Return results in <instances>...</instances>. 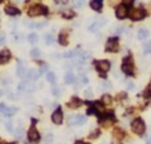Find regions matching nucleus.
I'll list each match as a JSON object with an SVG mask.
<instances>
[{
  "label": "nucleus",
  "instance_id": "1",
  "mask_svg": "<svg viewBox=\"0 0 151 144\" xmlns=\"http://www.w3.org/2000/svg\"><path fill=\"white\" fill-rule=\"evenodd\" d=\"M122 70L126 76L134 74V62L131 57H125L122 63Z\"/></svg>",
  "mask_w": 151,
  "mask_h": 144
},
{
  "label": "nucleus",
  "instance_id": "2",
  "mask_svg": "<svg viewBox=\"0 0 151 144\" xmlns=\"http://www.w3.org/2000/svg\"><path fill=\"white\" fill-rule=\"evenodd\" d=\"M131 128H132V131L137 135H143L144 131H145V124H144V121L142 118H137L132 122L131 124Z\"/></svg>",
  "mask_w": 151,
  "mask_h": 144
},
{
  "label": "nucleus",
  "instance_id": "3",
  "mask_svg": "<svg viewBox=\"0 0 151 144\" xmlns=\"http://www.w3.org/2000/svg\"><path fill=\"white\" fill-rule=\"evenodd\" d=\"M47 7L42 6V5H36L28 9V15L30 17H37V15H43L47 13Z\"/></svg>",
  "mask_w": 151,
  "mask_h": 144
},
{
  "label": "nucleus",
  "instance_id": "4",
  "mask_svg": "<svg viewBox=\"0 0 151 144\" xmlns=\"http://www.w3.org/2000/svg\"><path fill=\"white\" fill-rule=\"evenodd\" d=\"M145 15H146V12L144 9L136 8V9H132L131 13H130V19L134 21H138V20H142Z\"/></svg>",
  "mask_w": 151,
  "mask_h": 144
},
{
  "label": "nucleus",
  "instance_id": "5",
  "mask_svg": "<svg viewBox=\"0 0 151 144\" xmlns=\"http://www.w3.org/2000/svg\"><path fill=\"white\" fill-rule=\"evenodd\" d=\"M93 64L100 73H105L110 70V63L107 60H96Z\"/></svg>",
  "mask_w": 151,
  "mask_h": 144
},
{
  "label": "nucleus",
  "instance_id": "6",
  "mask_svg": "<svg viewBox=\"0 0 151 144\" xmlns=\"http://www.w3.org/2000/svg\"><path fill=\"white\" fill-rule=\"evenodd\" d=\"M119 49V45H118V38H110L106 43V51L109 52H117Z\"/></svg>",
  "mask_w": 151,
  "mask_h": 144
},
{
  "label": "nucleus",
  "instance_id": "7",
  "mask_svg": "<svg viewBox=\"0 0 151 144\" xmlns=\"http://www.w3.org/2000/svg\"><path fill=\"white\" fill-rule=\"evenodd\" d=\"M129 14V9H128V6L126 5H120L117 7L116 9V17L118 19H124L126 18Z\"/></svg>",
  "mask_w": 151,
  "mask_h": 144
},
{
  "label": "nucleus",
  "instance_id": "8",
  "mask_svg": "<svg viewBox=\"0 0 151 144\" xmlns=\"http://www.w3.org/2000/svg\"><path fill=\"white\" fill-rule=\"evenodd\" d=\"M40 138L39 132L37 131V129L34 127H31V129L28 130V139L31 142H38Z\"/></svg>",
  "mask_w": 151,
  "mask_h": 144
},
{
  "label": "nucleus",
  "instance_id": "9",
  "mask_svg": "<svg viewBox=\"0 0 151 144\" xmlns=\"http://www.w3.org/2000/svg\"><path fill=\"white\" fill-rule=\"evenodd\" d=\"M15 108H7L5 104H0V112H3L5 116H13L15 113Z\"/></svg>",
  "mask_w": 151,
  "mask_h": 144
},
{
  "label": "nucleus",
  "instance_id": "10",
  "mask_svg": "<svg viewBox=\"0 0 151 144\" xmlns=\"http://www.w3.org/2000/svg\"><path fill=\"white\" fill-rule=\"evenodd\" d=\"M52 121L54 124H62L63 123V112L60 109L56 110L52 115Z\"/></svg>",
  "mask_w": 151,
  "mask_h": 144
},
{
  "label": "nucleus",
  "instance_id": "11",
  "mask_svg": "<svg viewBox=\"0 0 151 144\" xmlns=\"http://www.w3.org/2000/svg\"><path fill=\"white\" fill-rule=\"evenodd\" d=\"M70 121H71L72 124L80 125V124H84L86 122V118H85V116H83V115H76V116H72L70 118Z\"/></svg>",
  "mask_w": 151,
  "mask_h": 144
},
{
  "label": "nucleus",
  "instance_id": "12",
  "mask_svg": "<svg viewBox=\"0 0 151 144\" xmlns=\"http://www.w3.org/2000/svg\"><path fill=\"white\" fill-rule=\"evenodd\" d=\"M17 74H18V77H20V78H24V77L27 74V70L21 62H19L17 65Z\"/></svg>",
  "mask_w": 151,
  "mask_h": 144
},
{
  "label": "nucleus",
  "instance_id": "13",
  "mask_svg": "<svg viewBox=\"0 0 151 144\" xmlns=\"http://www.w3.org/2000/svg\"><path fill=\"white\" fill-rule=\"evenodd\" d=\"M9 58H11V52H9L8 50H3L1 52H0V64H4V63H7L9 60Z\"/></svg>",
  "mask_w": 151,
  "mask_h": 144
},
{
  "label": "nucleus",
  "instance_id": "14",
  "mask_svg": "<svg viewBox=\"0 0 151 144\" xmlns=\"http://www.w3.org/2000/svg\"><path fill=\"white\" fill-rule=\"evenodd\" d=\"M90 6H91L92 9L97 12H100V9L103 7V0H91L90 1Z\"/></svg>",
  "mask_w": 151,
  "mask_h": 144
},
{
  "label": "nucleus",
  "instance_id": "15",
  "mask_svg": "<svg viewBox=\"0 0 151 144\" xmlns=\"http://www.w3.org/2000/svg\"><path fill=\"white\" fill-rule=\"evenodd\" d=\"M104 23H105V20H104V19H99V20L95 21V23H93L91 26H90V28H89V30L91 31V32H96V31H98V28H99L100 26H102Z\"/></svg>",
  "mask_w": 151,
  "mask_h": 144
},
{
  "label": "nucleus",
  "instance_id": "16",
  "mask_svg": "<svg viewBox=\"0 0 151 144\" xmlns=\"http://www.w3.org/2000/svg\"><path fill=\"white\" fill-rule=\"evenodd\" d=\"M82 100L80 99H78V98H72L71 100H70V103H68V106L70 108H72V109H76V108H79L80 105H82Z\"/></svg>",
  "mask_w": 151,
  "mask_h": 144
},
{
  "label": "nucleus",
  "instance_id": "17",
  "mask_svg": "<svg viewBox=\"0 0 151 144\" xmlns=\"http://www.w3.org/2000/svg\"><path fill=\"white\" fill-rule=\"evenodd\" d=\"M5 12L9 15H17V14H19V9L13 6H7V7H5Z\"/></svg>",
  "mask_w": 151,
  "mask_h": 144
},
{
  "label": "nucleus",
  "instance_id": "18",
  "mask_svg": "<svg viewBox=\"0 0 151 144\" xmlns=\"http://www.w3.org/2000/svg\"><path fill=\"white\" fill-rule=\"evenodd\" d=\"M149 37V31L145 30V28H140L138 31V39L139 40H144Z\"/></svg>",
  "mask_w": 151,
  "mask_h": 144
},
{
  "label": "nucleus",
  "instance_id": "19",
  "mask_svg": "<svg viewBox=\"0 0 151 144\" xmlns=\"http://www.w3.org/2000/svg\"><path fill=\"white\" fill-rule=\"evenodd\" d=\"M74 82H76V77H74V74L71 73V72L66 73V76H65V83H66V84H73Z\"/></svg>",
  "mask_w": 151,
  "mask_h": 144
},
{
  "label": "nucleus",
  "instance_id": "20",
  "mask_svg": "<svg viewBox=\"0 0 151 144\" xmlns=\"http://www.w3.org/2000/svg\"><path fill=\"white\" fill-rule=\"evenodd\" d=\"M39 76H40V72H38V71H36V70H30V71L27 72V77H28L30 79H33V80L38 79Z\"/></svg>",
  "mask_w": 151,
  "mask_h": 144
},
{
  "label": "nucleus",
  "instance_id": "21",
  "mask_svg": "<svg viewBox=\"0 0 151 144\" xmlns=\"http://www.w3.org/2000/svg\"><path fill=\"white\" fill-rule=\"evenodd\" d=\"M59 43L62 44L63 46H66L67 44H68V40H67V35L64 33V32H62L59 34Z\"/></svg>",
  "mask_w": 151,
  "mask_h": 144
},
{
  "label": "nucleus",
  "instance_id": "22",
  "mask_svg": "<svg viewBox=\"0 0 151 144\" xmlns=\"http://www.w3.org/2000/svg\"><path fill=\"white\" fill-rule=\"evenodd\" d=\"M62 15H63L64 18H66V19H71V18L74 17V12L71 11V9H67V11H64V12L62 13Z\"/></svg>",
  "mask_w": 151,
  "mask_h": 144
},
{
  "label": "nucleus",
  "instance_id": "23",
  "mask_svg": "<svg viewBox=\"0 0 151 144\" xmlns=\"http://www.w3.org/2000/svg\"><path fill=\"white\" fill-rule=\"evenodd\" d=\"M102 102H103V104H111L112 103L111 96H110V94H104L102 97Z\"/></svg>",
  "mask_w": 151,
  "mask_h": 144
},
{
  "label": "nucleus",
  "instance_id": "24",
  "mask_svg": "<svg viewBox=\"0 0 151 144\" xmlns=\"http://www.w3.org/2000/svg\"><path fill=\"white\" fill-rule=\"evenodd\" d=\"M28 42L31 43V44H36L38 42V34L36 33H31L28 35Z\"/></svg>",
  "mask_w": 151,
  "mask_h": 144
},
{
  "label": "nucleus",
  "instance_id": "25",
  "mask_svg": "<svg viewBox=\"0 0 151 144\" xmlns=\"http://www.w3.org/2000/svg\"><path fill=\"white\" fill-rule=\"evenodd\" d=\"M46 79H47V82H50V83H54V80H56V74H54L53 72H47Z\"/></svg>",
  "mask_w": 151,
  "mask_h": 144
},
{
  "label": "nucleus",
  "instance_id": "26",
  "mask_svg": "<svg viewBox=\"0 0 151 144\" xmlns=\"http://www.w3.org/2000/svg\"><path fill=\"white\" fill-rule=\"evenodd\" d=\"M30 54H31L32 58H39V57H40V51H39V49H32L31 52H30Z\"/></svg>",
  "mask_w": 151,
  "mask_h": 144
},
{
  "label": "nucleus",
  "instance_id": "27",
  "mask_svg": "<svg viewBox=\"0 0 151 144\" xmlns=\"http://www.w3.org/2000/svg\"><path fill=\"white\" fill-rule=\"evenodd\" d=\"M143 96L145 98H149V97H151V83L149 84V86L144 90V92H143Z\"/></svg>",
  "mask_w": 151,
  "mask_h": 144
},
{
  "label": "nucleus",
  "instance_id": "28",
  "mask_svg": "<svg viewBox=\"0 0 151 144\" xmlns=\"http://www.w3.org/2000/svg\"><path fill=\"white\" fill-rule=\"evenodd\" d=\"M53 40H54V39H53V35H52V34H46V35H45V42H46L47 45H51V44L53 43Z\"/></svg>",
  "mask_w": 151,
  "mask_h": 144
},
{
  "label": "nucleus",
  "instance_id": "29",
  "mask_svg": "<svg viewBox=\"0 0 151 144\" xmlns=\"http://www.w3.org/2000/svg\"><path fill=\"white\" fill-rule=\"evenodd\" d=\"M84 3H85V0H73V5L78 8L80 7H83L84 6Z\"/></svg>",
  "mask_w": 151,
  "mask_h": 144
},
{
  "label": "nucleus",
  "instance_id": "30",
  "mask_svg": "<svg viewBox=\"0 0 151 144\" xmlns=\"http://www.w3.org/2000/svg\"><path fill=\"white\" fill-rule=\"evenodd\" d=\"M14 136L18 137V138L21 137V136H23V129H21V128H17V129L14 130Z\"/></svg>",
  "mask_w": 151,
  "mask_h": 144
},
{
  "label": "nucleus",
  "instance_id": "31",
  "mask_svg": "<svg viewBox=\"0 0 151 144\" xmlns=\"http://www.w3.org/2000/svg\"><path fill=\"white\" fill-rule=\"evenodd\" d=\"M144 53H151V42L144 45Z\"/></svg>",
  "mask_w": 151,
  "mask_h": 144
},
{
  "label": "nucleus",
  "instance_id": "32",
  "mask_svg": "<svg viewBox=\"0 0 151 144\" xmlns=\"http://www.w3.org/2000/svg\"><path fill=\"white\" fill-rule=\"evenodd\" d=\"M113 135L116 136V137H118V138H123V136H124V133H123V131H120V130H115V132H113Z\"/></svg>",
  "mask_w": 151,
  "mask_h": 144
},
{
  "label": "nucleus",
  "instance_id": "33",
  "mask_svg": "<svg viewBox=\"0 0 151 144\" xmlns=\"http://www.w3.org/2000/svg\"><path fill=\"white\" fill-rule=\"evenodd\" d=\"M87 113H89V115H98V110H97L96 108H90V109L87 110Z\"/></svg>",
  "mask_w": 151,
  "mask_h": 144
},
{
  "label": "nucleus",
  "instance_id": "34",
  "mask_svg": "<svg viewBox=\"0 0 151 144\" xmlns=\"http://www.w3.org/2000/svg\"><path fill=\"white\" fill-rule=\"evenodd\" d=\"M52 92H53L54 96H57V97H59V96H60V90H59L58 88H56V86L52 89Z\"/></svg>",
  "mask_w": 151,
  "mask_h": 144
},
{
  "label": "nucleus",
  "instance_id": "35",
  "mask_svg": "<svg viewBox=\"0 0 151 144\" xmlns=\"http://www.w3.org/2000/svg\"><path fill=\"white\" fill-rule=\"evenodd\" d=\"M126 88H128L129 90H132V89H135V83H134V82H128Z\"/></svg>",
  "mask_w": 151,
  "mask_h": 144
},
{
  "label": "nucleus",
  "instance_id": "36",
  "mask_svg": "<svg viewBox=\"0 0 151 144\" xmlns=\"http://www.w3.org/2000/svg\"><path fill=\"white\" fill-rule=\"evenodd\" d=\"M102 88L103 89H110V88H111V85H110L109 82H103L102 83Z\"/></svg>",
  "mask_w": 151,
  "mask_h": 144
},
{
  "label": "nucleus",
  "instance_id": "37",
  "mask_svg": "<svg viewBox=\"0 0 151 144\" xmlns=\"http://www.w3.org/2000/svg\"><path fill=\"white\" fill-rule=\"evenodd\" d=\"M47 69H48L47 65H43L42 68H40V71H39V72H40V73H45V72L47 71Z\"/></svg>",
  "mask_w": 151,
  "mask_h": 144
},
{
  "label": "nucleus",
  "instance_id": "38",
  "mask_svg": "<svg viewBox=\"0 0 151 144\" xmlns=\"http://www.w3.org/2000/svg\"><path fill=\"white\" fill-rule=\"evenodd\" d=\"M123 3H124V5L130 6V5H132V4H134V0H123Z\"/></svg>",
  "mask_w": 151,
  "mask_h": 144
},
{
  "label": "nucleus",
  "instance_id": "39",
  "mask_svg": "<svg viewBox=\"0 0 151 144\" xmlns=\"http://www.w3.org/2000/svg\"><path fill=\"white\" fill-rule=\"evenodd\" d=\"M98 136H99V130H96V132H93V133H91V135H90V138L98 137Z\"/></svg>",
  "mask_w": 151,
  "mask_h": 144
},
{
  "label": "nucleus",
  "instance_id": "40",
  "mask_svg": "<svg viewBox=\"0 0 151 144\" xmlns=\"http://www.w3.org/2000/svg\"><path fill=\"white\" fill-rule=\"evenodd\" d=\"M6 129H7L8 131L12 130V123H11V122H7V123H6Z\"/></svg>",
  "mask_w": 151,
  "mask_h": 144
},
{
  "label": "nucleus",
  "instance_id": "41",
  "mask_svg": "<svg viewBox=\"0 0 151 144\" xmlns=\"http://www.w3.org/2000/svg\"><path fill=\"white\" fill-rule=\"evenodd\" d=\"M46 25V23H39V24H34V26L37 27V28H42V27H44Z\"/></svg>",
  "mask_w": 151,
  "mask_h": 144
},
{
  "label": "nucleus",
  "instance_id": "42",
  "mask_svg": "<svg viewBox=\"0 0 151 144\" xmlns=\"http://www.w3.org/2000/svg\"><path fill=\"white\" fill-rule=\"evenodd\" d=\"M5 43V35L4 34H0V45H3Z\"/></svg>",
  "mask_w": 151,
  "mask_h": 144
},
{
  "label": "nucleus",
  "instance_id": "43",
  "mask_svg": "<svg viewBox=\"0 0 151 144\" xmlns=\"http://www.w3.org/2000/svg\"><path fill=\"white\" fill-rule=\"evenodd\" d=\"M40 0H28L27 3H30V4H37V3H39Z\"/></svg>",
  "mask_w": 151,
  "mask_h": 144
},
{
  "label": "nucleus",
  "instance_id": "44",
  "mask_svg": "<svg viewBox=\"0 0 151 144\" xmlns=\"http://www.w3.org/2000/svg\"><path fill=\"white\" fill-rule=\"evenodd\" d=\"M87 82H89V79L86 78V77H83V78H82V83H83V84H86Z\"/></svg>",
  "mask_w": 151,
  "mask_h": 144
},
{
  "label": "nucleus",
  "instance_id": "45",
  "mask_svg": "<svg viewBox=\"0 0 151 144\" xmlns=\"http://www.w3.org/2000/svg\"><path fill=\"white\" fill-rule=\"evenodd\" d=\"M85 93H86V96H87V97H91V90H87V91H85Z\"/></svg>",
  "mask_w": 151,
  "mask_h": 144
},
{
  "label": "nucleus",
  "instance_id": "46",
  "mask_svg": "<svg viewBox=\"0 0 151 144\" xmlns=\"http://www.w3.org/2000/svg\"><path fill=\"white\" fill-rule=\"evenodd\" d=\"M1 96H3V90L0 89V97H1Z\"/></svg>",
  "mask_w": 151,
  "mask_h": 144
},
{
  "label": "nucleus",
  "instance_id": "47",
  "mask_svg": "<svg viewBox=\"0 0 151 144\" xmlns=\"http://www.w3.org/2000/svg\"><path fill=\"white\" fill-rule=\"evenodd\" d=\"M146 144H151V139H149V141L146 142Z\"/></svg>",
  "mask_w": 151,
  "mask_h": 144
},
{
  "label": "nucleus",
  "instance_id": "48",
  "mask_svg": "<svg viewBox=\"0 0 151 144\" xmlns=\"http://www.w3.org/2000/svg\"><path fill=\"white\" fill-rule=\"evenodd\" d=\"M76 144H84L83 142H78V143H76Z\"/></svg>",
  "mask_w": 151,
  "mask_h": 144
},
{
  "label": "nucleus",
  "instance_id": "49",
  "mask_svg": "<svg viewBox=\"0 0 151 144\" xmlns=\"http://www.w3.org/2000/svg\"><path fill=\"white\" fill-rule=\"evenodd\" d=\"M0 1H1V0H0Z\"/></svg>",
  "mask_w": 151,
  "mask_h": 144
}]
</instances>
